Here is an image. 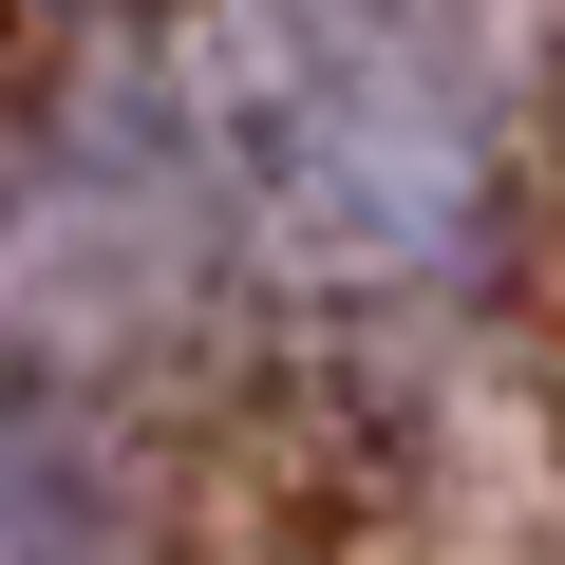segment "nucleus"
I'll return each instance as SVG.
<instances>
[{"label": "nucleus", "instance_id": "f257e3e1", "mask_svg": "<svg viewBox=\"0 0 565 565\" xmlns=\"http://www.w3.org/2000/svg\"><path fill=\"white\" fill-rule=\"evenodd\" d=\"M0 565H114V490L76 471L39 396H0Z\"/></svg>", "mask_w": 565, "mask_h": 565}]
</instances>
